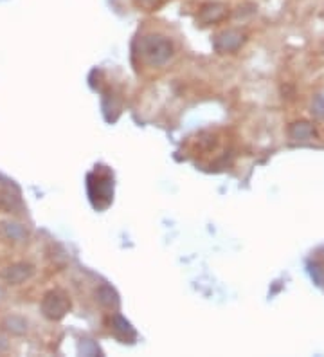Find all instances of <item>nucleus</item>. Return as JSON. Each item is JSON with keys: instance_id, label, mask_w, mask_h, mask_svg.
I'll list each match as a JSON object with an SVG mask.
<instances>
[{"instance_id": "nucleus-1", "label": "nucleus", "mask_w": 324, "mask_h": 357, "mask_svg": "<svg viewBox=\"0 0 324 357\" xmlns=\"http://www.w3.org/2000/svg\"><path fill=\"white\" fill-rule=\"evenodd\" d=\"M31 267L26 266V264H18V266H13V267H8V269L2 273V278L6 280V282L13 283V285H18V283H22L24 280H27L31 276Z\"/></svg>"}, {"instance_id": "nucleus-2", "label": "nucleus", "mask_w": 324, "mask_h": 357, "mask_svg": "<svg viewBox=\"0 0 324 357\" xmlns=\"http://www.w3.org/2000/svg\"><path fill=\"white\" fill-rule=\"evenodd\" d=\"M227 13V6L222 4V2H211V4H206L200 11V17L206 20V22H216V20H222Z\"/></svg>"}, {"instance_id": "nucleus-3", "label": "nucleus", "mask_w": 324, "mask_h": 357, "mask_svg": "<svg viewBox=\"0 0 324 357\" xmlns=\"http://www.w3.org/2000/svg\"><path fill=\"white\" fill-rule=\"evenodd\" d=\"M290 135H292L294 139H310V137L316 135V128L311 127L310 123L299 121L290 127Z\"/></svg>"}, {"instance_id": "nucleus-4", "label": "nucleus", "mask_w": 324, "mask_h": 357, "mask_svg": "<svg viewBox=\"0 0 324 357\" xmlns=\"http://www.w3.org/2000/svg\"><path fill=\"white\" fill-rule=\"evenodd\" d=\"M4 227L8 229L9 238L17 240V238H22V235H24V231H22L17 224H4Z\"/></svg>"}, {"instance_id": "nucleus-5", "label": "nucleus", "mask_w": 324, "mask_h": 357, "mask_svg": "<svg viewBox=\"0 0 324 357\" xmlns=\"http://www.w3.org/2000/svg\"><path fill=\"white\" fill-rule=\"evenodd\" d=\"M314 112H316L321 119H324V98L317 96L316 100H314Z\"/></svg>"}, {"instance_id": "nucleus-6", "label": "nucleus", "mask_w": 324, "mask_h": 357, "mask_svg": "<svg viewBox=\"0 0 324 357\" xmlns=\"http://www.w3.org/2000/svg\"><path fill=\"white\" fill-rule=\"evenodd\" d=\"M139 2H141L143 6H148V8H151V6L155 4L157 0H139Z\"/></svg>"}, {"instance_id": "nucleus-7", "label": "nucleus", "mask_w": 324, "mask_h": 357, "mask_svg": "<svg viewBox=\"0 0 324 357\" xmlns=\"http://www.w3.org/2000/svg\"><path fill=\"white\" fill-rule=\"evenodd\" d=\"M2 347H4V344H2V340H0V349H2Z\"/></svg>"}]
</instances>
